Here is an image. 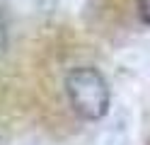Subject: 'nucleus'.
I'll return each instance as SVG.
<instances>
[{"label": "nucleus", "mask_w": 150, "mask_h": 145, "mask_svg": "<svg viewBox=\"0 0 150 145\" xmlns=\"http://www.w3.org/2000/svg\"><path fill=\"white\" fill-rule=\"evenodd\" d=\"M63 92L73 114L82 121H102L109 114L111 90L95 65H75L63 77Z\"/></svg>", "instance_id": "nucleus-1"}, {"label": "nucleus", "mask_w": 150, "mask_h": 145, "mask_svg": "<svg viewBox=\"0 0 150 145\" xmlns=\"http://www.w3.org/2000/svg\"><path fill=\"white\" fill-rule=\"evenodd\" d=\"M7 46H10V24H7V17H5V10L0 7V58L5 56Z\"/></svg>", "instance_id": "nucleus-2"}, {"label": "nucleus", "mask_w": 150, "mask_h": 145, "mask_svg": "<svg viewBox=\"0 0 150 145\" xmlns=\"http://www.w3.org/2000/svg\"><path fill=\"white\" fill-rule=\"evenodd\" d=\"M138 12L143 17V22L150 24V0H138Z\"/></svg>", "instance_id": "nucleus-3"}]
</instances>
